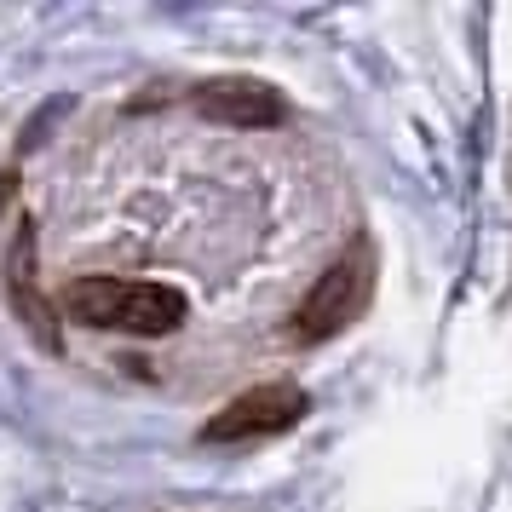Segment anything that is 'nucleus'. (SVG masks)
<instances>
[{
  "mask_svg": "<svg viewBox=\"0 0 512 512\" xmlns=\"http://www.w3.org/2000/svg\"><path fill=\"white\" fill-rule=\"evenodd\" d=\"M64 311L87 328H116V334H173L185 323L190 300L167 282H127V277H75L64 288Z\"/></svg>",
  "mask_w": 512,
  "mask_h": 512,
  "instance_id": "f257e3e1",
  "label": "nucleus"
},
{
  "mask_svg": "<svg viewBox=\"0 0 512 512\" xmlns=\"http://www.w3.org/2000/svg\"><path fill=\"white\" fill-rule=\"evenodd\" d=\"M374 300V242L369 236H351V248L334 265H328L323 277L305 288V300L294 305V340L300 346H317V340H334V334H346Z\"/></svg>",
  "mask_w": 512,
  "mask_h": 512,
  "instance_id": "f03ea898",
  "label": "nucleus"
},
{
  "mask_svg": "<svg viewBox=\"0 0 512 512\" xmlns=\"http://www.w3.org/2000/svg\"><path fill=\"white\" fill-rule=\"evenodd\" d=\"M305 415V392L288 386V380H271V386H254V392L231 397L219 415L202 426L208 443H242V438H277L288 426H300Z\"/></svg>",
  "mask_w": 512,
  "mask_h": 512,
  "instance_id": "7ed1b4c3",
  "label": "nucleus"
},
{
  "mask_svg": "<svg viewBox=\"0 0 512 512\" xmlns=\"http://www.w3.org/2000/svg\"><path fill=\"white\" fill-rule=\"evenodd\" d=\"M190 104L202 110L208 121L219 127H277L282 121V98L277 87H265V81H248V75H225V81H202Z\"/></svg>",
  "mask_w": 512,
  "mask_h": 512,
  "instance_id": "20e7f679",
  "label": "nucleus"
},
{
  "mask_svg": "<svg viewBox=\"0 0 512 512\" xmlns=\"http://www.w3.org/2000/svg\"><path fill=\"white\" fill-rule=\"evenodd\" d=\"M6 300L12 311L29 323V334L41 340V346L58 351V323H52V305L41 300V277H35V225H18V242H12V254H6Z\"/></svg>",
  "mask_w": 512,
  "mask_h": 512,
  "instance_id": "39448f33",
  "label": "nucleus"
},
{
  "mask_svg": "<svg viewBox=\"0 0 512 512\" xmlns=\"http://www.w3.org/2000/svg\"><path fill=\"white\" fill-rule=\"evenodd\" d=\"M0 196H12V173H0Z\"/></svg>",
  "mask_w": 512,
  "mask_h": 512,
  "instance_id": "423d86ee",
  "label": "nucleus"
}]
</instances>
